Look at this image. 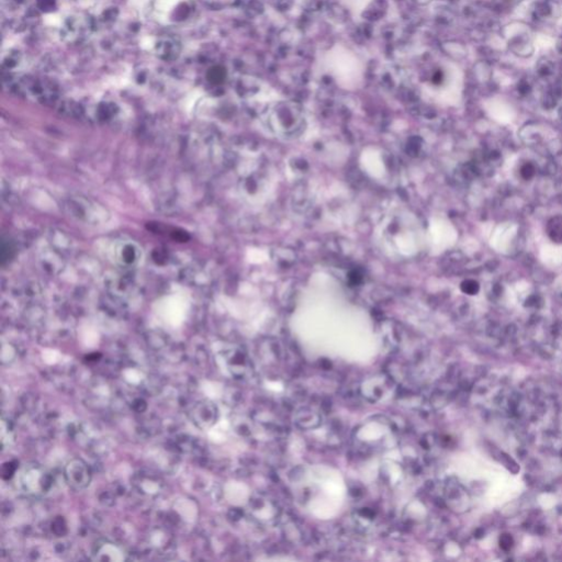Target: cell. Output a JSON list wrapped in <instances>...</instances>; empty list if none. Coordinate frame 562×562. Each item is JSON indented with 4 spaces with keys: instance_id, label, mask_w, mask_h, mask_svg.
<instances>
[{
    "instance_id": "1",
    "label": "cell",
    "mask_w": 562,
    "mask_h": 562,
    "mask_svg": "<svg viewBox=\"0 0 562 562\" xmlns=\"http://www.w3.org/2000/svg\"><path fill=\"white\" fill-rule=\"evenodd\" d=\"M20 485L30 495L41 496L46 494L53 487L50 473L37 464L25 465L20 473Z\"/></svg>"
},
{
    "instance_id": "2",
    "label": "cell",
    "mask_w": 562,
    "mask_h": 562,
    "mask_svg": "<svg viewBox=\"0 0 562 562\" xmlns=\"http://www.w3.org/2000/svg\"><path fill=\"white\" fill-rule=\"evenodd\" d=\"M65 480L74 490H84L89 487L92 473L90 467L83 459L74 458L65 467Z\"/></svg>"
},
{
    "instance_id": "3",
    "label": "cell",
    "mask_w": 562,
    "mask_h": 562,
    "mask_svg": "<svg viewBox=\"0 0 562 562\" xmlns=\"http://www.w3.org/2000/svg\"><path fill=\"white\" fill-rule=\"evenodd\" d=\"M190 420L202 431H207L214 425L218 420V408L211 401L203 400L195 403L190 413Z\"/></svg>"
},
{
    "instance_id": "4",
    "label": "cell",
    "mask_w": 562,
    "mask_h": 562,
    "mask_svg": "<svg viewBox=\"0 0 562 562\" xmlns=\"http://www.w3.org/2000/svg\"><path fill=\"white\" fill-rule=\"evenodd\" d=\"M125 552L123 549L115 542L109 540H100L93 546L92 555L94 560H108V561H121L125 560Z\"/></svg>"
},
{
    "instance_id": "5",
    "label": "cell",
    "mask_w": 562,
    "mask_h": 562,
    "mask_svg": "<svg viewBox=\"0 0 562 562\" xmlns=\"http://www.w3.org/2000/svg\"><path fill=\"white\" fill-rule=\"evenodd\" d=\"M140 249L134 244L126 243L120 249L119 258L125 265H134L140 260Z\"/></svg>"
},
{
    "instance_id": "6",
    "label": "cell",
    "mask_w": 562,
    "mask_h": 562,
    "mask_svg": "<svg viewBox=\"0 0 562 562\" xmlns=\"http://www.w3.org/2000/svg\"><path fill=\"white\" fill-rule=\"evenodd\" d=\"M226 72L223 67L221 66H214L209 69L208 72V79H209L212 84H221L225 79Z\"/></svg>"
},
{
    "instance_id": "7",
    "label": "cell",
    "mask_w": 562,
    "mask_h": 562,
    "mask_svg": "<svg viewBox=\"0 0 562 562\" xmlns=\"http://www.w3.org/2000/svg\"><path fill=\"white\" fill-rule=\"evenodd\" d=\"M463 289H464V291H465V292L470 293V294H473V293H476V292H477L478 285H477L476 282H473V281H467V282L464 283Z\"/></svg>"
}]
</instances>
